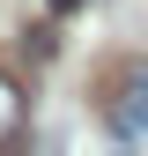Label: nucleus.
I'll list each match as a JSON object with an SVG mask.
<instances>
[{
  "mask_svg": "<svg viewBox=\"0 0 148 156\" xmlns=\"http://www.w3.org/2000/svg\"><path fill=\"white\" fill-rule=\"evenodd\" d=\"M104 126L119 149H148V60H119L104 82Z\"/></svg>",
  "mask_w": 148,
  "mask_h": 156,
  "instance_id": "obj_1",
  "label": "nucleus"
},
{
  "mask_svg": "<svg viewBox=\"0 0 148 156\" xmlns=\"http://www.w3.org/2000/svg\"><path fill=\"white\" fill-rule=\"evenodd\" d=\"M15 119H22V89H15L8 74H0V141L15 134Z\"/></svg>",
  "mask_w": 148,
  "mask_h": 156,
  "instance_id": "obj_2",
  "label": "nucleus"
},
{
  "mask_svg": "<svg viewBox=\"0 0 148 156\" xmlns=\"http://www.w3.org/2000/svg\"><path fill=\"white\" fill-rule=\"evenodd\" d=\"M74 8H82V0H52V15H74Z\"/></svg>",
  "mask_w": 148,
  "mask_h": 156,
  "instance_id": "obj_3",
  "label": "nucleus"
}]
</instances>
